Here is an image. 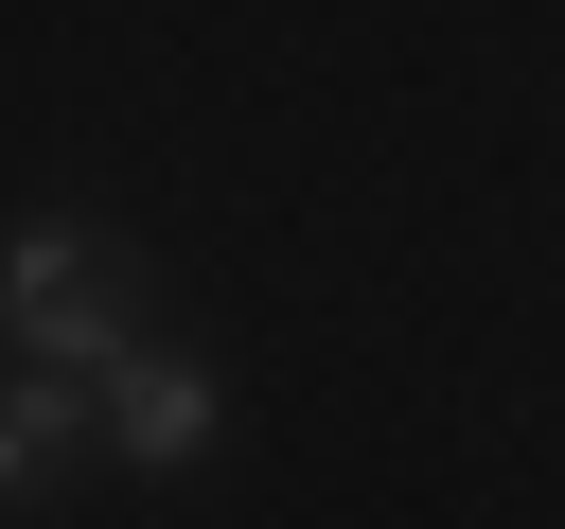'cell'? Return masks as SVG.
<instances>
[{
    "instance_id": "7a4b0ae2",
    "label": "cell",
    "mask_w": 565,
    "mask_h": 529,
    "mask_svg": "<svg viewBox=\"0 0 565 529\" xmlns=\"http://www.w3.org/2000/svg\"><path fill=\"white\" fill-rule=\"evenodd\" d=\"M88 423H106L141 476H177V458H212V370H194L177 335H124V370L88 388Z\"/></svg>"
},
{
    "instance_id": "3957f363",
    "label": "cell",
    "mask_w": 565,
    "mask_h": 529,
    "mask_svg": "<svg viewBox=\"0 0 565 529\" xmlns=\"http://www.w3.org/2000/svg\"><path fill=\"white\" fill-rule=\"evenodd\" d=\"M88 458V388L71 370H0V511H53Z\"/></svg>"
},
{
    "instance_id": "6da1fadb",
    "label": "cell",
    "mask_w": 565,
    "mask_h": 529,
    "mask_svg": "<svg viewBox=\"0 0 565 529\" xmlns=\"http://www.w3.org/2000/svg\"><path fill=\"white\" fill-rule=\"evenodd\" d=\"M0 317H18V370H71V388H106V370H124L106 229H88V212H18V229H0Z\"/></svg>"
}]
</instances>
